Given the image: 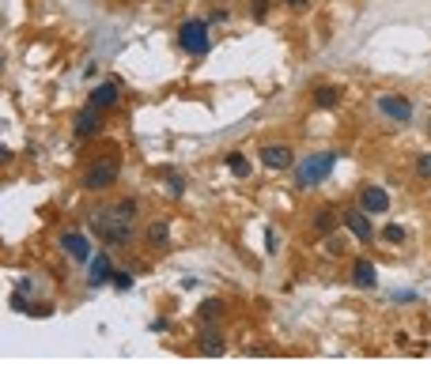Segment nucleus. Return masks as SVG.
I'll use <instances>...</instances> for the list:
<instances>
[{
	"label": "nucleus",
	"instance_id": "obj_9",
	"mask_svg": "<svg viewBox=\"0 0 431 366\" xmlns=\"http://www.w3.org/2000/svg\"><path fill=\"white\" fill-rule=\"evenodd\" d=\"M106 283H114V261H110V253H95L91 268H87V287L99 291Z\"/></svg>",
	"mask_w": 431,
	"mask_h": 366
},
{
	"label": "nucleus",
	"instance_id": "obj_12",
	"mask_svg": "<svg viewBox=\"0 0 431 366\" xmlns=\"http://www.w3.org/2000/svg\"><path fill=\"white\" fill-rule=\"evenodd\" d=\"M117 94H122V83H117V79H102V83L91 87L87 102H91V106H99V110H110L117 102Z\"/></svg>",
	"mask_w": 431,
	"mask_h": 366
},
{
	"label": "nucleus",
	"instance_id": "obj_20",
	"mask_svg": "<svg viewBox=\"0 0 431 366\" xmlns=\"http://www.w3.org/2000/svg\"><path fill=\"white\" fill-rule=\"evenodd\" d=\"M227 170L238 174V178H246V174H250V163H246L242 151H231V155H227Z\"/></svg>",
	"mask_w": 431,
	"mask_h": 366
},
{
	"label": "nucleus",
	"instance_id": "obj_1",
	"mask_svg": "<svg viewBox=\"0 0 431 366\" xmlns=\"http://www.w3.org/2000/svg\"><path fill=\"white\" fill-rule=\"evenodd\" d=\"M87 227H91L95 238H102V242L114 245V250H125V245H133V238H137L133 219H125L122 212L114 208V204H110V208H91Z\"/></svg>",
	"mask_w": 431,
	"mask_h": 366
},
{
	"label": "nucleus",
	"instance_id": "obj_10",
	"mask_svg": "<svg viewBox=\"0 0 431 366\" xmlns=\"http://www.w3.org/2000/svg\"><path fill=\"white\" fill-rule=\"evenodd\" d=\"M356 204L367 212V216H379V212H390V193L382 185H363L356 196Z\"/></svg>",
	"mask_w": 431,
	"mask_h": 366
},
{
	"label": "nucleus",
	"instance_id": "obj_30",
	"mask_svg": "<svg viewBox=\"0 0 431 366\" xmlns=\"http://www.w3.org/2000/svg\"><path fill=\"white\" fill-rule=\"evenodd\" d=\"M284 4H291V8H307L310 0H284Z\"/></svg>",
	"mask_w": 431,
	"mask_h": 366
},
{
	"label": "nucleus",
	"instance_id": "obj_24",
	"mask_svg": "<svg viewBox=\"0 0 431 366\" xmlns=\"http://www.w3.org/2000/svg\"><path fill=\"white\" fill-rule=\"evenodd\" d=\"M416 178L420 181H431V151H424V155L416 159Z\"/></svg>",
	"mask_w": 431,
	"mask_h": 366
},
{
	"label": "nucleus",
	"instance_id": "obj_2",
	"mask_svg": "<svg viewBox=\"0 0 431 366\" xmlns=\"http://www.w3.org/2000/svg\"><path fill=\"white\" fill-rule=\"evenodd\" d=\"M337 159H341V151H314V155H307L299 166H295V185H299V189L322 185V181L333 174Z\"/></svg>",
	"mask_w": 431,
	"mask_h": 366
},
{
	"label": "nucleus",
	"instance_id": "obj_23",
	"mask_svg": "<svg viewBox=\"0 0 431 366\" xmlns=\"http://www.w3.org/2000/svg\"><path fill=\"white\" fill-rule=\"evenodd\" d=\"M345 245H348V242L337 234V230H333V234H325V250H329L333 257H341V253H345Z\"/></svg>",
	"mask_w": 431,
	"mask_h": 366
},
{
	"label": "nucleus",
	"instance_id": "obj_27",
	"mask_svg": "<svg viewBox=\"0 0 431 366\" xmlns=\"http://www.w3.org/2000/svg\"><path fill=\"white\" fill-rule=\"evenodd\" d=\"M265 250H269V253L280 250V242H276V230H265Z\"/></svg>",
	"mask_w": 431,
	"mask_h": 366
},
{
	"label": "nucleus",
	"instance_id": "obj_29",
	"mask_svg": "<svg viewBox=\"0 0 431 366\" xmlns=\"http://www.w3.org/2000/svg\"><path fill=\"white\" fill-rule=\"evenodd\" d=\"M265 12H269V4H265V0H258V4H253V19H265Z\"/></svg>",
	"mask_w": 431,
	"mask_h": 366
},
{
	"label": "nucleus",
	"instance_id": "obj_17",
	"mask_svg": "<svg viewBox=\"0 0 431 366\" xmlns=\"http://www.w3.org/2000/svg\"><path fill=\"white\" fill-rule=\"evenodd\" d=\"M223 317V302L220 298H204L201 306H197V321L201 325H216Z\"/></svg>",
	"mask_w": 431,
	"mask_h": 366
},
{
	"label": "nucleus",
	"instance_id": "obj_13",
	"mask_svg": "<svg viewBox=\"0 0 431 366\" xmlns=\"http://www.w3.org/2000/svg\"><path fill=\"white\" fill-rule=\"evenodd\" d=\"M61 250H65L72 261H79V265H84V261H91V242H87L84 234H76V230L61 234Z\"/></svg>",
	"mask_w": 431,
	"mask_h": 366
},
{
	"label": "nucleus",
	"instance_id": "obj_18",
	"mask_svg": "<svg viewBox=\"0 0 431 366\" xmlns=\"http://www.w3.org/2000/svg\"><path fill=\"white\" fill-rule=\"evenodd\" d=\"M341 94H345V91H341V87H329V83H325V87H314V106H318V110H333V106L341 102Z\"/></svg>",
	"mask_w": 431,
	"mask_h": 366
},
{
	"label": "nucleus",
	"instance_id": "obj_21",
	"mask_svg": "<svg viewBox=\"0 0 431 366\" xmlns=\"http://www.w3.org/2000/svg\"><path fill=\"white\" fill-rule=\"evenodd\" d=\"M382 238H386L390 245H401L405 242V227L401 223H386V227H382Z\"/></svg>",
	"mask_w": 431,
	"mask_h": 366
},
{
	"label": "nucleus",
	"instance_id": "obj_26",
	"mask_svg": "<svg viewBox=\"0 0 431 366\" xmlns=\"http://www.w3.org/2000/svg\"><path fill=\"white\" fill-rule=\"evenodd\" d=\"M114 287H117V291H129V287H133V276H129V272H114Z\"/></svg>",
	"mask_w": 431,
	"mask_h": 366
},
{
	"label": "nucleus",
	"instance_id": "obj_28",
	"mask_svg": "<svg viewBox=\"0 0 431 366\" xmlns=\"http://www.w3.org/2000/svg\"><path fill=\"white\" fill-rule=\"evenodd\" d=\"M231 19V12H227V8H216V12L209 15V23H227Z\"/></svg>",
	"mask_w": 431,
	"mask_h": 366
},
{
	"label": "nucleus",
	"instance_id": "obj_14",
	"mask_svg": "<svg viewBox=\"0 0 431 366\" xmlns=\"http://www.w3.org/2000/svg\"><path fill=\"white\" fill-rule=\"evenodd\" d=\"M352 283H356V287H363V291H371L374 283H379V268H374L371 261H363V257L352 261Z\"/></svg>",
	"mask_w": 431,
	"mask_h": 366
},
{
	"label": "nucleus",
	"instance_id": "obj_11",
	"mask_svg": "<svg viewBox=\"0 0 431 366\" xmlns=\"http://www.w3.org/2000/svg\"><path fill=\"white\" fill-rule=\"evenodd\" d=\"M197 347H201L204 355H223V352H227V336H223L220 325H201V332H197Z\"/></svg>",
	"mask_w": 431,
	"mask_h": 366
},
{
	"label": "nucleus",
	"instance_id": "obj_4",
	"mask_svg": "<svg viewBox=\"0 0 431 366\" xmlns=\"http://www.w3.org/2000/svg\"><path fill=\"white\" fill-rule=\"evenodd\" d=\"M209 19H186L178 27V45L189 53V57H204L212 50V38H209Z\"/></svg>",
	"mask_w": 431,
	"mask_h": 366
},
{
	"label": "nucleus",
	"instance_id": "obj_15",
	"mask_svg": "<svg viewBox=\"0 0 431 366\" xmlns=\"http://www.w3.org/2000/svg\"><path fill=\"white\" fill-rule=\"evenodd\" d=\"M144 242H148L151 250H166V245H171V227H166L163 219L148 223V230H144Z\"/></svg>",
	"mask_w": 431,
	"mask_h": 366
},
{
	"label": "nucleus",
	"instance_id": "obj_3",
	"mask_svg": "<svg viewBox=\"0 0 431 366\" xmlns=\"http://www.w3.org/2000/svg\"><path fill=\"white\" fill-rule=\"evenodd\" d=\"M117 174H122V163H117V155H106V159H95L91 166L84 170V178H79V185L87 189V193H102V189H110L117 181Z\"/></svg>",
	"mask_w": 431,
	"mask_h": 366
},
{
	"label": "nucleus",
	"instance_id": "obj_16",
	"mask_svg": "<svg viewBox=\"0 0 431 366\" xmlns=\"http://www.w3.org/2000/svg\"><path fill=\"white\" fill-rule=\"evenodd\" d=\"M337 223H341V212L337 208H318V216H314V223H310V227H314V234H333V230H337Z\"/></svg>",
	"mask_w": 431,
	"mask_h": 366
},
{
	"label": "nucleus",
	"instance_id": "obj_6",
	"mask_svg": "<svg viewBox=\"0 0 431 366\" xmlns=\"http://www.w3.org/2000/svg\"><path fill=\"white\" fill-rule=\"evenodd\" d=\"M99 132H102V110L87 102V106L76 114V121H72V136H76V140H91V136H99Z\"/></svg>",
	"mask_w": 431,
	"mask_h": 366
},
{
	"label": "nucleus",
	"instance_id": "obj_19",
	"mask_svg": "<svg viewBox=\"0 0 431 366\" xmlns=\"http://www.w3.org/2000/svg\"><path fill=\"white\" fill-rule=\"evenodd\" d=\"M159 178H163L166 185H171V193H174V196L186 193V178H182V174L174 170V166H163V170H159Z\"/></svg>",
	"mask_w": 431,
	"mask_h": 366
},
{
	"label": "nucleus",
	"instance_id": "obj_22",
	"mask_svg": "<svg viewBox=\"0 0 431 366\" xmlns=\"http://www.w3.org/2000/svg\"><path fill=\"white\" fill-rule=\"evenodd\" d=\"M114 208H117V212H122V216H125V219H133V223H137V212H140V204H137V196H125V201H117V204H114Z\"/></svg>",
	"mask_w": 431,
	"mask_h": 366
},
{
	"label": "nucleus",
	"instance_id": "obj_8",
	"mask_svg": "<svg viewBox=\"0 0 431 366\" xmlns=\"http://www.w3.org/2000/svg\"><path fill=\"white\" fill-rule=\"evenodd\" d=\"M258 159H261V166H265V170H287V166L295 163V155H291V148L287 144H261L258 148Z\"/></svg>",
	"mask_w": 431,
	"mask_h": 366
},
{
	"label": "nucleus",
	"instance_id": "obj_7",
	"mask_svg": "<svg viewBox=\"0 0 431 366\" xmlns=\"http://www.w3.org/2000/svg\"><path fill=\"white\" fill-rule=\"evenodd\" d=\"M341 223H345V230H352L356 242H371L374 238V227H371V216H367L363 208H341Z\"/></svg>",
	"mask_w": 431,
	"mask_h": 366
},
{
	"label": "nucleus",
	"instance_id": "obj_5",
	"mask_svg": "<svg viewBox=\"0 0 431 366\" xmlns=\"http://www.w3.org/2000/svg\"><path fill=\"white\" fill-rule=\"evenodd\" d=\"M374 110H379L382 117H390V121H397V125L412 121V102L401 99V94H379V99H374Z\"/></svg>",
	"mask_w": 431,
	"mask_h": 366
},
{
	"label": "nucleus",
	"instance_id": "obj_25",
	"mask_svg": "<svg viewBox=\"0 0 431 366\" xmlns=\"http://www.w3.org/2000/svg\"><path fill=\"white\" fill-rule=\"evenodd\" d=\"M8 306H12L15 309V314H27V298H23V291H12V294H8Z\"/></svg>",
	"mask_w": 431,
	"mask_h": 366
}]
</instances>
